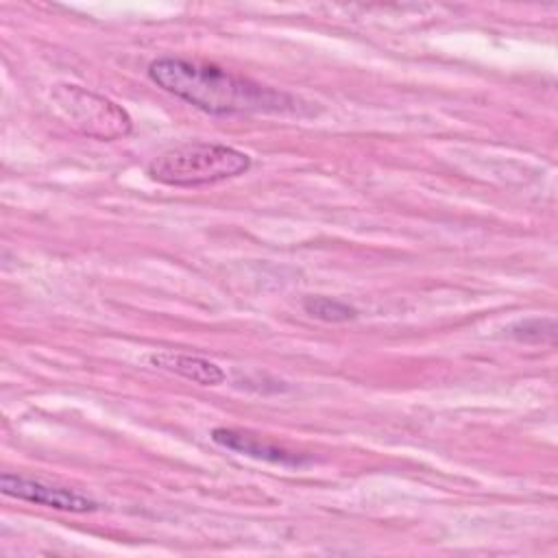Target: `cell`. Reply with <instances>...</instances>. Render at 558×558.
Here are the masks:
<instances>
[{
  "mask_svg": "<svg viewBox=\"0 0 558 558\" xmlns=\"http://www.w3.org/2000/svg\"><path fill=\"white\" fill-rule=\"evenodd\" d=\"M150 364L170 373H177L194 384L201 386H218L225 381V371L201 355H190V353H174V351H159L150 355Z\"/></svg>",
  "mask_w": 558,
  "mask_h": 558,
  "instance_id": "cell-6",
  "label": "cell"
},
{
  "mask_svg": "<svg viewBox=\"0 0 558 558\" xmlns=\"http://www.w3.org/2000/svg\"><path fill=\"white\" fill-rule=\"evenodd\" d=\"M52 102L68 124L100 142L126 137L133 129L131 116L120 105L81 85H57Z\"/></svg>",
  "mask_w": 558,
  "mask_h": 558,
  "instance_id": "cell-3",
  "label": "cell"
},
{
  "mask_svg": "<svg viewBox=\"0 0 558 558\" xmlns=\"http://www.w3.org/2000/svg\"><path fill=\"white\" fill-rule=\"evenodd\" d=\"M251 157L225 144H185L155 157L146 172L153 181L174 187L211 185L244 174Z\"/></svg>",
  "mask_w": 558,
  "mask_h": 558,
  "instance_id": "cell-2",
  "label": "cell"
},
{
  "mask_svg": "<svg viewBox=\"0 0 558 558\" xmlns=\"http://www.w3.org/2000/svg\"><path fill=\"white\" fill-rule=\"evenodd\" d=\"M303 310L310 316L320 318L325 323H344V320H353L357 316L355 307H351L344 301L329 299V296H307L303 301Z\"/></svg>",
  "mask_w": 558,
  "mask_h": 558,
  "instance_id": "cell-7",
  "label": "cell"
},
{
  "mask_svg": "<svg viewBox=\"0 0 558 558\" xmlns=\"http://www.w3.org/2000/svg\"><path fill=\"white\" fill-rule=\"evenodd\" d=\"M0 490L7 497H15V499H22L28 504H37V506H46V508H54V510H63V512L83 514V512H96L100 508L98 501H94L92 497H87L74 488L46 484L41 480H31L24 475H13V473H2Z\"/></svg>",
  "mask_w": 558,
  "mask_h": 558,
  "instance_id": "cell-4",
  "label": "cell"
},
{
  "mask_svg": "<svg viewBox=\"0 0 558 558\" xmlns=\"http://www.w3.org/2000/svg\"><path fill=\"white\" fill-rule=\"evenodd\" d=\"M510 336L519 342H532V344H551L556 336V323L554 318H527L510 327Z\"/></svg>",
  "mask_w": 558,
  "mask_h": 558,
  "instance_id": "cell-8",
  "label": "cell"
},
{
  "mask_svg": "<svg viewBox=\"0 0 558 558\" xmlns=\"http://www.w3.org/2000/svg\"><path fill=\"white\" fill-rule=\"evenodd\" d=\"M214 442H218L220 447L248 456V458H257L264 462H272V464H281V466H303L310 460L301 453L288 451L279 445H272L268 440H262L259 436H253L248 432H240V429H229V427H216L211 432Z\"/></svg>",
  "mask_w": 558,
  "mask_h": 558,
  "instance_id": "cell-5",
  "label": "cell"
},
{
  "mask_svg": "<svg viewBox=\"0 0 558 558\" xmlns=\"http://www.w3.org/2000/svg\"><path fill=\"white\" fill-rule=\"evenodd\" d=\"M148 76L168 94H174L192 107L214 116L288 113L299 107L290 94L211 63L161 57L148 65Z\"/></svg>",
  "mask_w": 558,
  "mask_h": 558,
  "instance_id": "cell-1",
  "label": "cell"
}]
</instances>
